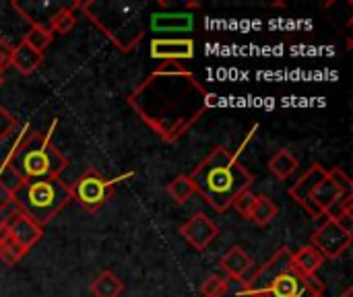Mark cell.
Here are the masks:
<instances>
[{
  "label": "cell",
  "mask_w": 353,
  "mask_h": 297,
  "mask_svg": "<svg viewBox=\"0 0 353 297\" xmlns=\"http://www.w3.org/2000/svg\"><path fill=\"white\" fill-rule=\"evenodd\" d=\"M17 128V118L0 105V141H4Z\"/></svg>",
  "instance_id": "4316f807"
},
{
  "label": "cell",
  "mask_w": 353,
  "mask_h": 297,
  "mask_svg": "<svg viewBox=\"0 0 353 297\" xmlns=\"http://www.w3.org/2000/svg\"><path fill=\"white\" fill-rule=\"evenodd\" d=\"M335 221L347 232V234H353V215L352 211H343L339 217H335Z\"/></svg>",
  "instance_id": "4dcf8cb0"
},
{
  "label": "cell",
  "mask_w": 353,
  "mask_h": 297,
  "mask_svg": "<svg viewBox=\"0 0 353 297\" xmlns=\"http://www.w3.org/2000/svg\"><path fill=\"white\" fill-rule=\"evenodd\" d=\"M56 126L58 120H54L46 132H37L31 130L29 124H25L23 132L10 147L6 159L10 161V165L14 167V172L23 182L60 178V174L66 170L68 159L60 153V149L52 141Z\"/></svg>",
  "instance_id": "3957f363"
},
{
  "label": "cell",
  "mask_w": 353,
  "mask_h": 297,
  "mask_svg": "<svg viewBox=\"0 0 353 297\" xmlns=\"http://www.w3.org/2000/svg\"><path fill=\"white\" fill-rule=\"evenodd\" d=\"M77 8H81V2H74L72 6H60L54 14H52V19H50V23H48V31L54 35V33H58V35H68L72 29H74V25H77V14H74V10Z\"/></svg>",
  "instance_id": "ac0fdd59"
},
{
  "label": "cell",
  "mask_w": 353,
  "mask_h": 297,
  "mask_svg": "<svg viewBox=\"0 0 353 297\" xmlns=\"http://www.w3.org/2000/svg\"><path fill=\"white\" fill-rule=\"evenodd\" d=\"M292 265H294V271H296L300 277H310V275H316L319 269L325 265V256H323L316 248L304 246V248H300L298 252H294Z\"/></svg>",
  "instance_id": "2e32d148"
},
{
  "label": "cell",
  "mask_w": 353,
  "mask_h": 297,
  "mask_svg": "<svg viewBox=\"0 0 353 297\" xmlns=\"http://www.w3.org/2000/svg\"><path fill=\"white\" fill-rule=\"evenodd\" d=\"M219 297H254L252 294H248L246 289V279L244 281H232L230 283V289Z\"/></svg>",
  "instance_id": "f546056e"
},
{
  "label": "cell",
  "mask_w": 353,
  "mask_h": 297,
  "mask_svg": "<svg viewBox=\"0 0 353 297\" xmlns=\"http://www.w3.org/2000/svg\"><path fill=\"white\" fill-rule=\"evenodd\" d=\"M219 265H221V269H223V273H225L228 279H232V281H244L246 273L250 271V267L254 263H252V258L246 254V250L242 246H232L221 256Z\"/></svg>",
  "instance_id": "5bb4252c"
},
{
  "label": "cell",
  "mask_w": 353,
  "mask_h": 297,
  "mask_svg": "<svg viewBox=\"0 0 353 297\" xmlns=\"http://www.w3.org/2000/svg\"><path fill=\"white\" fill-rule=\"evenodd\" d=\"M353 234H347L335 219H327L314 234L310 240V246L316 248L325 260H337L341 258L350 248H352Z\"/></svg>",
  "instance_id": "52a82bcc"
},
{
  "label": "cell",
  "mask_w": 353,
  "mask_h": 297,
  "mask_svg": "<svg viewBox=\"0 0 353 297\" xmlns=\"http://www.w3.org/2000/svg\"><path fill=\"white\" fill-rule=\"evenodd\" d=\"M292 256L294 252L290 248H279L261 269L259 273H254L248 281H246V289L248 294H252L254 297H259L261 294L267 291V287L288 269H292Z\"/></svg>",
  "instance_id": "ba28073f"
},
{
  "label": "cell",
  "mask_w": 353,
  "mask_h": 297,
  "mask_svg": "<svg viewBox=\"0 0 353 297\" xmlns=\"http://www.w3.org/2000/svg\"><path fill=\"white\" fill-rule=\"evenodd\" d=\"M267 167H269V172H271L277 180L285 182L288 178H292V176L296 174V170L300 167V163H298V159L294 157L292 151L279 149V151L269 159Z\"/></svg>",
  "instance_id": "e0dca14e"
},
{
  "label": "cell",
  "mask_w": 353,
  "mask_h": 297,
  "mask_svg": "<svg viewBox=\"0 0 353 297\" xmlns=\"http://www.w3.org/2000/svg\"><path fill=\"white\" fill-rule=\"evenodd\" d=\"M128 103L157 136L178 143L217 103V97L180 62H165L134 87Z\"/></svg>",
  "instance_id": "6da1fadb"
},
{
  "label": "cell",
  "mask_w": 353,
  "mask_h": 297,
  "mask_svg": "<svg viewBox=\"0 0 353 297\" xmlns=\"http://www.w3.org/2000/svg\"><path fill=\"white\" fill-rule=\"evenodd\" d=\"M85 17L124 54H130L145 37L143 4L122 0H89L81 2Z\"/></svg>",
  "instance_id": "277c9868"
},
{
  "label": "cell",
  "mask_w": 353,
  "mask_h": 297,
  "mask_svg": "<svg viewBox=\"0 0 353 297\" xmlns=\"http://www.w3.org/2000/svg\"><path fill=\"white\" fill-rule=\"evenodd\" d=\"M0 186L4 188L6 194H10V198H12V194L23 186V180L19 178V174L14 172V167L10 165L8 159H4L2 165H0Z\"/></svg>",
  "instance_id": "cb8c5ba5"
},
{
  "label": "cell",
  "mask_w": 353,
  "mask_h": 297,
  "mask_svg": "<svg viewBox=\"0 0 353 297\" xmlns=\"http://www.w3.org/2000/svg\"><path fill=\"white\" fill-rule=\"evenodd\" d=\"M72 201V190L62 178L29 180L12 194V205L17 211L27 215L39 227L48 225L68 203Z\"/></svg>",
  "instance_id": "5b68a950"
},
{
  "label": "cell",
  "mask_w": 353,
  "mask_h": 297,
  "mask_svg": "<svg viewBox=\"0 0 353 297\" xmlns=\"http://www.w3.org/2000/svg\"><path fill=\"white\" fill-rule=\"evenodd\" d=\"M12 43L8 39H0V76H4V70L10 66L12 60Z\"/></svg>",
  "instance_id": "83f0119b"
},
{
  "label": "cell",
  "mask_w": 353,
  "mask_h": 297,
  "mask_svg": "<svg viewBox=\"0 0 353 297\" xmlns=\"http://www.w3.org/2000/svg\"><path fill=\"white\" fill-rule=\"evenodd\" d=\"M304 285L308 287V291L314 297H325V283H323V279H319L316 275L304 277Z\"/></svg>",
  "instance_id": "f1b7e54d"
},
{
  "label": "cell",
  "mask_w": 353,
  "mask_h": 297,
  "mask_svg": "<svg viewBox=\"0 0 353 297\" xmlns=\"http://www.w3.org/2000/svg\"><path fill=\"white\" fill-rule=\"evenodd\" d=\"M128 178H132V172H128V174L120 176V178L110 180V178H105L103 174H99L97 170L91 167V170H87L83 176H79L77 182L70 186L72 198H74L83 209H87L89 213H93V211L101 209V207L114 196L116 184H118V182H124V180H128Z\"/></svg>",
  "instance_id": "8992f818"
},
{
  "label": "cell",
  "mask_w": 353,
  "mask_h": 297,
  "mask_svg": "<svg viewBox=\"0 0 353 297\" xmlns=\"http://www.w3.org/2000/svg\"><path fill=\"white\" fill-rule=\"evenodd\" d=\"M327 176V170L321 165V163H314L308 172H304L298 182L290 188V196L296 201V205H300L304 211L308 209V198H310V192L312 188Z\"/></svg>",
  "instance_id": "4fadbf2b"
},
{
  "label": "cell",
  "mask_w": 353,
  "mask_h": 297,
  "mask_svg": "<svg viewBox=\"0 0 353 297\" xmlns=\"http://www.w3.org/2000/svg\"><path fill=\"white\" fill-rule=\"evenodd\" d=\"M6 232H8V238L19 246L23 248L25 252H29L43 236V227H39L35 221H31L27 215H23L21 211H12L10 215H6L2 219Z\"/></svg>",
  "instance_id": "9c48e42d"
},
{
  "label": "cell",
  "mask_w": 353,
  "mask_h": 297,
  "mask_svg": "<svg viewBox=\"0 0 353 297\" xmlns=\"http://www.w3.org/2000/svg\"><path fill=\"white\" fill-rule=\"evenodd\" d=\"M10 205H12L10 194H6V192H4V188L0 186V215H2V213H6V209H8Z\"/></svg>",
  "instance_id": "1f68e13d"
},
{
  "label": "cell",
  "mask_w": 353,
  "mask_h": 297,
  "mask_svg": "<svg viewBox=\"0 0 353 297\" xmlns=\"http://www.w3.org/2000/svg\"><path fill=\"white\" fill-rule=\"evenodd\" d=\"M254 203H256V194L250 192V190H244L242 194H238V198L232 203V209L238 211V215H242L244 219H250V213L254 209Z\"/></svg>",
  "instance_id": "484cf974"
},
{
  "label": "cell",
  "mask_w": 353,
  "mask_h": 297,
  "mask_svg": "<svg viewBox=\"0 0 353 297\" xmlns=\"http://www.w3.org/2000/svg\"><path fill=\"white\" fill-rule=\"evenodd\" d=\"M232 279H228L225 275H211L203 285H201V294L203 297H219L223 296L230 289Z\"/></svg>",
  "instance_id": "d4e9b609"
},
{
  "label": "cell",
  "mask_w": 353,
  "mask_h": 297,
  "mask_svg": "<svg viewBox=\"0 0 353 297\" xmlns=\"http://www.w3.org/2000/svg\"><path fill=\"white\" fill-rule=\"evenodd\" d=\"M91 294L95 297H120L124 294V283L112 271H103L93 279Z\"/></svg>",
  "instance_id": "d6986e66"
},
{
  "label": "cell",
  "mask_w": 353,
  "mask_h": 297,
  "mask_svg": "<svg viewBox=\"0 0 353 297\" xmlns=\"http://www.w3.org/2000/svg\"><path fill=\"white\" fill-rule=\"evenodd\" d=\"M339 297H353V289L352 287H347V289H345V291H343Z\"/></svg>",
  "instance_id": "d6a6232c"
},
{
  "label": "cell",
  "mask_w": 353,
  "mask_h": 297,
  "mask_svg": "<svg viewBox=\"0 0 353 297\" xmlns=\"http://www.w3.org/2000/svg\"><path fill=\"white\" fill-rule=\"evenodd\" d=\"M27 252L23 248H19L10 238H8V232L4 227V223L0 221V260L6 265V267H14Z\"/></svg>",
  "instance_id": "7402d4cb"
},
{
  "label": "cell",
  "mask_w": 353,
  "mask_h": 297,
  "mask_svg": "<svg viewBox=\"0 0 353 297\" xmlns=\"http://www.w3.org/2000/svg\"><path fill=\"white\" fill-rule=\"evenodd\" d=\"M52 39H54V35H52L46 27H31V29L25 33V37H23V41H25L29 48H33L35 52H39V54H43V52L48 50V45L52 43Z\"/></svg>",
  "instance_id": "603a6c76"
},
{
  "label": "cell",
  "mask_w": 353,
  "mask_h": 297,
  "mask_svg": "<svg viewBox=\"0 0 353 297\" xmlns=\"http://www.w3.org/2000/svg\"><path fill=\"white\" fill-rule=\"evenodd\" d=\"M277 215H279V207L267 194H256V203L250 213V221H254L259 227H267Z\"/></svg>",
  "instance_id": "ffe728a7"
},
{
  "label": "cell",
  "mask_w": 353,
  "mask_h": 297,
  "mask_svg": "<svg viewBox=\"0 0 353 297\" xmlns=\"http://www.w3.org/2000/svg\"><path fill=\"white\" fill-rule=\"evenodd\" d=\"M194 27L190 12H153L151 29L155 33H188Z\"/></svg>",
  "instance_id": "7c38bea8"
},
{
  "label": "cell",
  "mask_w": 353,
  "mask_h": 297,
  "mask_svg": "<svg viewBox=\"0 0 353 297\" xmlns=\"http://www.w3.org/2000/svg\"><path fill=\"white\" fill-rule=\"evenodd\" d=\"M180 236L188 242L190 248H194L196 252H205L211 246V242L219 236V227L205 213H194L180 227Z\"/></svg>",
  "instance_id": "30bf717a"
},
{
  "label": "cell",
  "mask_w": 353,
  "mask_h": 297,
  "mask_svg": "<svg viewBox=\"0 0 353 297\" xmlns=\"http://www.w3.org/2000/svg\"><path fill=\"white\" fill-rule=\"evenodd\" d=\"M168 194H170V198H172L176 205H184V203H188V201L196 194V190H194V184H192L190 176H186V174L176 176V178L168 184Z\"/></svg>",
  "instance_id": "44dd1931"
},
{
  "label": "cell",
  "mask_w": 353,
  "mask_h": 297,
  "mask_svg": "<svg viewBox=\"0 0 353 297\" xmlns=\"http://www.w3.org/2000/svg\"><path fill=\"white\" fill-rule=\"evenodd\" d=\"M256 130L259 126L250 130L248 139L242 143L238 153H230L223 145L215 147L190 174L194 190L219 213L232 209V203L238 198V194L250 190V184L254 182L252 174L240 163V153L256 134Z\"/></svg>",
  "instance_id": "7a4b0ae2"
},
{
  "label": "cell",
  "mask_w": 353,
  "mask_h": 297,
  "mask_svg": "<svg viewBox=\"0 0 353 297\" xmlns=\"http://www.w3.org/2000/svg\"><path fill=\"white\" fill-rule=\"evenodd\" d=\"M2 81H4V76H0V85H2Z\"/></svg>",
  "instance_id": "836d02e7"
},
{
  "label": "cell",
  "mask_w": 353,
  "mask_h": 297,
  "mask_svg": "<svg viewBox=\"0 0 353 297\" xmlns=\"http://www.w3.org/2000/svg\"><path fill=\"white\" fill-rule=\"evenodd\" d=\"M151 58L165 62H182L194 58V41L188 37H155L151 41Z\"/></svg>",
  "instance_id": "8fae6325"
},
{
  "label": "cell",
  "mask_w": 353,
  "mask_h": 297,
  "mask_svg": "<svg viewBox=\"0 0 353 297\" xmlns=\"http://www.w3.org/2000/svg\"><path fill=\"white\" fill-rule=\"evenodd\" d=\"M43 62V54L35 52L33 48H29L23 39L12 48V60H10V66H14L23 76H29L33 74Z\"/></svg>",
  "instance_id": "9a60e30c"
}]
</instances>
